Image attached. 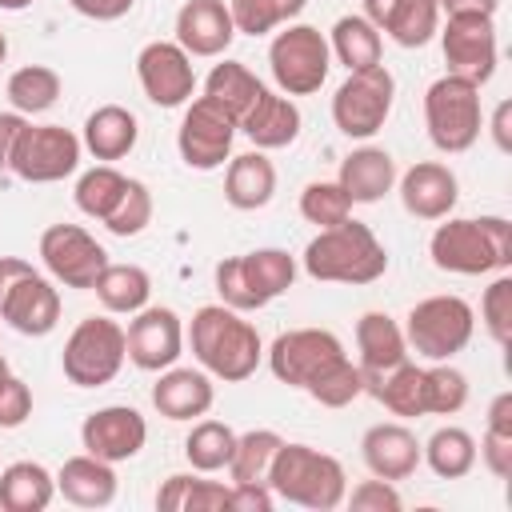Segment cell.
Instances as JSON below:
<instances>
[{
    "instance_id": "1",
    "label": "cell",
    "mask_w": 512,
    "mask_h": 512,
    "mask_svg": "<svg viewBox=\"0 0 512 512\" xmlns=\"http://www.w3.org/2000/svg\"><path fill=\"white\" fill-rule=\"evenodd\" d=\"M188 344L196 364L224 380V384H240L256 372L264 344L252 320H244V312L228 308V304H204L196 308L192 324H188Z\"/></svg>"
},
{
    "instance_id": "2",
    "label": "cell",
    "mask_w": 512,
    "mask_h": 512,
    "mask_svg": "<svg viewBox=\"0 0 512 512\" xmlns=\"http://www.w3.org/2000/svg\"><path fill=\"white\" fill-rule=\"evenodd\" d=\"M428 256L440 272L488 276L512 268V224L504 216H444L428 240Z\"/></svg>"
},
{
    "instance_id": "3",
    "label": "cell",
    "mask_w": 512,
    "mask_h": 512,
    "mask_svg": "<svg viewBox=\"0 0 512 512\" xmlns=\"http://www.w3.org/2000/svg\"><path fill=\"white\" fill-rule=\"evenodd\" d=\"M300 264L312 280L324 284H372L388 272V252L368 224L348 216L332 228H320L308 240Z\"/></svg>"
},
{
    "instance_id": "4",
    "label": "cell",
    "mask_w": 512,
    "mask_h": 512,
    "mask_svg": "<svg viewBox=\"0 0 512 512\" xmlns=\"http://www.w3.org/2000/svg\"><path fill=\"white\" fill-rule=\"evenodd\" d=\"M268 488L288 504L328 512V508L344 504L348 476H344V464L336 456H328L312 444H288L284 440L268 464Z\"/></svg>"
},
{
    "instance_id": "5",
    "label": "cell",
    "mask_w": 512,
    "mask_h": 512,
    "mask_svg": "<svg viewBox=\"0 0 512 512\" xmlns=\"http://www.w3.org/2000/svg\"><path fill=\"white\" fill-rule=\"evenodd\" d=\"M292 280H296V256H288L284 248H256L244 256H224L216 264L220 304L236 312H256L272 304L292 288Z\"/></svg>"
},
{
    "instance_id": "6",
    "label": "cell",
    "mask_w": 512,
    "mask_h": 512,
    "mask_svg": "<svg viewBox=\"0 0 512 512\" xmlns=\"http://www.w3.org/2000/svg\"><path fill=\"white\" fill-rule=\"evenodd\" d=\"M424 128H428V140L440 152H448V156L468 152L484 132L480 84H472L464 76H452V72L432 80L428 92H424Z\"/></svg>"
},
{
    "instance_id": "7",
    "label": "cell",
    "mask_w": 512,
    "mask_h": 512,
    "mask_svg": "<svg viewBox=\"0 0 512 512\" xmlns=\"http://www.w3.org/2000/svg\"><path fill=\"white\" fill-rule=\"evenodd\" d=\"M0 320L20 336H48L60 324V292L24 256H0Z\"/></svg>"
},
{
    "instance_id": "8",
    "label": "cell",
    "mask_w": 512,
    "mask_h": 512,
    "mask_svg": "<svg viewBox=\"0 0 512 512\" xmlns=\"http://www.w3.org/2000/svg\"><path fill=\"white\" fill-rule=\"evenodd\" d=\"M476 332V312L464 296H424L420 304L408 308V320H404V340L408 348L436 364V360H452L456 352L468 348Z\"/></svg>"
},
{
    "instance_id": "9",
    "label": "cell",
    "mask_w": 512,
    "mask_h": 512,
    "mask_svg": "<svg viewBox=\"0 0 512 512\" xmlns=\"http://www.w3.org/2000/svg\"><path fill=\"white\" fill-rule=\"evenodd\" d=\"M124 360H128L124 328L112 316H84L72 328V336L64 340V352H60L64 376L76 388H100V384L116 380Z\"/></svg>"
},
{
    "instance_id": "10",
    "label": "cell",
    "mask_w": 512,
    "mask_h": 512,
    "mask_svg": "<svg viewBox=\"0 0 512 512\" xmlns=\"http://www.w3.org/2000/svg\"><path fill=\"white\" fill-rule=\"evenodd\" d=\"M268 64L272 80L284 96H312L328 80L332 68V48L320 28L312 24H288L284 32L272 36L268 44Z\"/></svg>"
},
{
    "instance_id": "11",
    "label": "cell",
    "mask_w": 512,
    "mask_h": 512,
    "mask_svg": "<svg viewBox=\"0 0 512 512\" xmlns=\"http://www.w3.org/2000/svg\"><path fill=\"white\" fill-rule=\"evenodd\" d=\"M392 100H396V80L384 68V60L372 64V68L348 72V80L332 96V124L348 140H368L384 128V120L392 112Z\"/></svg>"
},
{
    "instance_id": "12",
    "label": "cell",
    "mask_w": 512,
    "mask_h": 512,
    "mask_svg": "<svg viewBox=\"0 0 512 512\" xmlns=\"http://www.w3.org/2000/svg\"><path fill=\"white\" fill-rule=\"evenodd\" d=\"M240 132V120L212 96H196L188 100L184 108V120L176 128V148H180V160L196 172H212L228 160L232 152V140Z\"/></svg>"
},
{
    "instance_id": "13",
    "label": "cell",
    "mask_w": 512,
    "mask_h": 512,
    "mask_svg": "<svg viewBox=\"0 0 512 512\" xmlns=\"http://www.w3.org/2000/svg\"><path fill=\"white\" fill-rule=\"evenodd\" d=\"M80 136L64 124H28L16 140L8 172H16L28 184H56L80 168Z\"/></svg>"
},
{
    "instance_id": "14",
    "label": "cell",
    "mask_w": 512,
    "mask_h": 512,
    "mask_svg": "<svg viewBox=\"0 0 512 512\" xmlns=\"http://www.w3.org/2000/svg\"><path fill=\"white\" fill-rule=\"evenodd\" d=\"M444 64L452 76H464L472 84H488L496 72V20L488 12H448L440 28Z\"/></svg>"
},
{
    "instance_id": "15",
    "label": "cell",
    "mask_w": 512,
    "mask_h": 512,
    "mask_svg": "<svg viewBox=\"0 0 512 512\" xmlns=\"http://www.w3.org/2000/svg\"><path fill=\"white\" fill-rule=\"evenodd\" d=\"M264 356H268V368L280 384L308 388L320 372H328L348 352H344L340 336L328 328H292V332H280Z\"/></svg>"
},
{
    "instance_id": "16",
    "label": "cell",
    "mask_w": 512,
    "mask_h": 512,
    "mask_svg": "<svg viewBox=\"0 0 512 512\" xmlns=\"http://www.w3.org/2000/svg\"><path fill=\"white\" fill-rule=\"evenodd\" d=\"M40 260H44L48 276L60 280L64 288H92L108 264V252H104V244H96V236L88 228L52 224L40 236Z\"/></svg>"
},
{
    "instance_id": "17",
    "label": "cell",
    "mask_w": 512,
    "mask_h": 512,
    "mask_svg": "<svg viewBox=\"0 0 512 512\" xmlns=\"http://www.w3.org/2000/svg\"><path fill=\"white\" fill-rule=\"evenodd\" d=\"M124 348L140 372H164L184 352V324L172 308L144 304L140 312H132L128 328H124Z\"/></svg>"
},
{
    "instance_id": "18",
    "label": "cell",
    "mask_w": 512,
    "mask_h": 512,
    "mask_svg": "<svg viewBox=\"0 0 512 512\" xmlns=\"http://www.w3.org/2000/svg\"><path fill=\"white\" fill-rule=\"evenodd\" d=\"M136 80L156 108H180L192 100L196 88L192 56L176 40H152L136 56Z\"/></svg>"
},
{
    "instance_id": "19",
    "label": "cell",
    "mask_w": 512,
    "mask_h": 512,
    "mask_svg": "<svg viewBox=\"0 0 512 512\" xmlns=\"http://www.w3.org/2000/svg\"><path fill=\"white\" fill-rule=\"evenodd\" d=\"M148 440V424L144 416L132 408V404H108V408H96L84 416L80 424V444L88 456L96 460H108V464H120V460H132L140 456Z\"/></svg>"
},
{
    "instance_id": "20",
    "label": "cell",
    "mask_w": 512,
    "mask_h": 512,
    "mask_svg": "<svg viewBox=\"0 0 512 512\" xmlns=\"http://www.w3.org/2000/svg\"><path fill=\"white\" fill-rule=\"evenodd\" d=\"M460 200L456 172L440 160H420L400 176V204L416 220H444Z\"/></svg>"
},
{
    "instance_id": "21",
    "label": "cell",
    "mask_w": 512,
    "mask_h": 512,
    "mask_svg": "<svg viewBox=\"0 0 512 512\" xmlns=\"http://www.w3.org/2000/svg\"><path fill=\"white\" fill-rule=\"evenodd\" d=\"M236 40L228 0H184L176 12V44L188 56H224Z\"/></svg>"
},
{
    "instance_id": "22",
    "label": "cell",
    "mask_w": 512,
    "mask_h": 512,
    "mask_svg": "<svg viewBox=\"0 0 512 512\" xmlns=\"http://www.w3.org/2000/svg\"><path fill=\"white\" fill-rule=\"evenodd\" d=\"M360 456L368 464L372 476L380 480H408L416 468H420V440L408 424L400 420H384V424H372L360 440Z\"/></svg>"
},
{
    "instance_id": "23",
    "label": "cell",
    "mask_w": 512,
    "mask_h": 512,
    "mask_svg": "<svg viewBox=\"0 0 512 512\" xmlns=\"http://www.w3.org/2000/svg\"><path fill=\"white\" fill-rule=\"evenodd\" d=\"M216 388L204 368H164L160 380L152 384V408L164 420H196L212 408Z\"/></svg>"
},
{
    "instance_id": "24",
    "label": "cell",
    "mask_w": 512,
    "mask_h": 512,
    "mask_svg": "<svg viewBox=\"0 0 512 512\" xmlns=\"http://www.w3.org/2000/svg\"><path fill=\"white\" fill-rule=\"evenodd\" d=\"M300 108H296V100L292 96H284V92H272V88H264L256 100H252V108L240 116V132L260 148V152H268V148H288L296 136H300Z\"/></svg>"
},
{
    "instance_id": "25",
    "label": "cell",
    "mask_w": 512,
    "mask_h": 512,
    "mask_svg": "<svg viewBox=\"0 0 512 512\" xmlns=\"http://www.w3.org/2000/svg\"><path fill=\"white\" fill-rule=\"evenodd\" d=\"M336 184L344 188V196H348L352 204H376V200H384V196L392 192V184H396V160H392V152L364 144V148H356V152H348V156L340 160Z\"/></svg>"
},
{
    "instance_id": "26",
    "label": "cell",
    "mask_w": 512,
    "mask_h": 512,
    "mask_svg": "<svg viewBox=\"0 0 512 512\" xmlns=\"http://www.w3.org/2000/svg\"><path fill=\"white\" fill-rule=\"evenodd\" d=\"M356 352H360V372H364V384L376 380L380 372L396 368L408 360V340H404V328L388 316V312H364L356 320Z\"/></svg>"
},
{
    "instance_id": "27",
    "label": "cell",
    "mask_w": 512,
    "mask_h": 512,
    "mask_svg": "<svg viewBox=\"0 0 512 512\" xmlns=\"http://www.w3.org/2000/svg\"><path fill=\"white\" fill-rule=\"evenodd\" d=\"M140 140V120L124 108V104H100L96 112H88L84 120V136L80 144L100 160V164H116L124 160Z\"/></svg>"
},
{
    "instance_id": "28",
    "label": "cell",
    "mask_w": 512,
    "mask_h": 512,
    "mask_svg": "<svg viewBox=\"0 0 512 512\" xmlns=\"http://www.w3.org/2000/svg\"><path fill=\"white\" fill-rule=\"evenodd\" d=\"M56 492L76 508H104L116 500V472L108 460H96L88 452L68 456L56 472Z\"/></svg>"
},
{
    "instance_id": "29",
    "label": "cell",
    "mask_w": 512,
    "mask_h": 512,
    "mask_svg": "<svg viewBox=\"0 0 512 512\" xmlns=\"http://www.w3.org/2000/svg\"><path fill=\"white\" fill-rule=\"evenodd\" d=\"M276 192V164L256 148V152H240L228 160L224 172V200L236 212H256L272 200Z\"/></svg>"
},
{
    "instance_id": "30",
    "label": "cell",
    "mask_w": 512,
    "mask_h": 512,
    "mask_svg": "<svg viewBox=\"0 0 512 512\" xmlns=\"http://www.w3.org/2000/svg\"><path fill=\"white\" fill-rule=\"evenodd\" d=\"M56 496V476L36 460H16L0 472V508L4 512H44Z\"/></svg>"
},
{
    "instance_id": "31",
    "label": "cell",
    "mask_w": 512,
    "mask_h": 512,
    "mask_svg": "<svg viewBox=\"0 0 512 512\" xmlns=\"http://www.w3.org/2000/svg\"><path fill=\"white\" fill-rule=\"evenodd\" d=\"M332 56L348 68V72H360V68H372L384 60V36L380 28L364 16V12H352V16H340L332 24V40H328Z\"/></svg>"
},
{
    "instance_id": "32",
    "label": "cell",
    "mask_w": 512,
    "mask_h": 512,
    "mask_svg": "<svg viewBox=\"0 0 512 512\" xmlns=\"http://www.w3.org/2000/svg\"><path fill=\"white\" fill-rule=\"evenodd\" d=\"M92 292H96V300L104 304V312H112V316H132V312H140L144 304H148V296H152V276L140 268V264H104V272L96 276V284H92Z\"/></svg>"
},
{
    "instance_id": "33",
    "label": "cell",
    "mask_w": 512,
    "mask_h": 512,
    "mask_svg": "<svg viewBox=\"0 0 512 512\" xmlns=\"http://www.w3.org/2000/svg\"><path fill=\"white\" fill-rule=\"evenodd\" d=\"M420 464H428L440 480H460L476 468V436L460 424H444L420 444Z\"/></svg>"
},
{
    "instance_id": "34",
    "label": "cell",
    "mask_w": 512,
    "mask_h": 512,
    "mask_svg": "<svg viewBox=\"0 0 512 512\" xmlns=\"http://www.w3.org/2000/svg\"><path fill=\"white\" fill-rule=\"evenodd\" d=\"M364 392H372L392 416L400 420H412V416H424V368L404 360L388 372H380L376 380L364 384Z\"/></svg>"
},
{
    "instance_id": "35",
    "label": "cell",
    "mask_w": 512,
    "mask_h": 512,
    "mask_svg": "<svg viewBox=\"0 0 512 512\" xmlns=\"http://www.w3.org/2000/svg\"><path fill=\"white\" fill-rule=\"evenodd\" d=\"M160 512H224L228 508V488L192 472H176L160 484L156 492Z\"/></svg>"
},
{
    "instance_id": "36",
    "label": "cell",
    "mask_w": 512,
    "mask_h": 512,
    "mask_svg": "<svg viewBox=\"0 0 512 512\" xmlns=\"http://www.w3.org/2000/svg\"><path fill=\"white\" fill-rule=\"evenodd\" d=\"M128 184H132V176H124V172H116L112 164H96V168H88V172H80V180H76V208L84 212V216H92V220H108L116 208H120V200H124V192H128Z\"/></svg>"
},
{
    "instance_id": "37",
    "label": "cell",
    "mask_w": 512,
    "mask_h": 512,
    "mask_svg": "<svg viewBox=\"0 0 512 512\" xmlns=\"http://www.w3.org/2000/svg\"><path fill=\"white\" fill-rule=\"evenodd\" d=\"M392 44L400 48H424L440 32V4L436 0H396L388 20L380 24Z\"/></svg>"
},
{
    "instance_id": "38",
    "label": "cell",
    "mask_w": 512,
    "mask_h": 512,
    "mask_svg": "<svg viewBox=\"0 0 512 512\" xmlns=\"http://www.w3.org/2000/svg\"><path fill=\"white\" fill-rule=\"evenodd\" d=\"M8 100L16 112L24 116H36V112H48L56 100H60V72L48 68V64H24L8 76Z\"/></svg>"
},
{
    "instance_id": "39",
    "label": "cell",
    "mask_w": 512,
    "mask_h": 512,
    "mask_svg": "<svg viewBox=\"0 0 512 512\" xmlns=\"http://www.w3.org/2000/svg\"><path fill=\"white\" fill-rule=\"evenodd\" d=\"M260 92H264L260 76H252L240 60H220V64L208 72V80H204V96L220 100L236 120L252 108V100H256Z\"/></svg>"
},
{
    "instance_id": "40",
    "label": "cell",
    "mask_w": 512,
    "mask_h": 512,
    "mask_svg": "<svg viewBox=\"0 0 512 512\" xmlns=\"http://www.w3.org/2000/svg\"><path fill=\"white\" fill-rule=\"evenodd\" d=\"M236 448V432L224 420H196L192 432L184 436V456L196 472H220L228 468Z\"/></svg>"
},
{
    "instance_id": "41",
    "label": "cell",
    "mask_w": 512,
    "mask_h": 512,
    "mask_svg": "<svg viewBox=\"0 0 512 512\" xmlns=\"http://www.w3.org/2000/svg\"><path fill=\"white\" fill-rule=\"evenodd\" d=\"M280 444H284V436L272 432V428H252V432L236 436V448H232V460H228L232 484H248V480L268 484V464H272Z\"/></svg>"
},
{
    "instance_id": "42",
    "label": "cell",
    "mask_w": 512,
    "mask_h": 512,
    "mask_svg": "<svg viewBox=\"0 0 512 512\" xmlns=\"http://www.w3.org/2000/svg\"><path fill=\"white\" fill-rule=\"evenodd\" d=\"M468 404V376L448 360L424 368V416H456Z\"/></svg>"
},
{
    "instance_id": "43",
    "label": "cell",
    "mask_w": 512,
    "mask_h": 512,
    "mask_svg": "<svg viewBox=\"0 0 512 512\" xmlns=\"http://www.w3.org/2000/svg\"><path fill=\"white\" fill-rule=\"evenodd\" d=\"M308 0H228L232 24L244 36H268L280 24H292Z\"/></svg>"
},
{
    "instance_id": "44",
    "label": "cell",
    "mask_w": 512,
    "mask_h": 512,
    "mask_svg": "<svg viewBox=\"0 0 512 512\" xmlns=\"http://www.w3.org/2000/svg\"><path fill=\"white\" fill-rule=\"evenodd\" d=\"M304 392H308L316 404H324V408H344V404H352L356 396H364V372H360V364H352V360L344 356V360H336L328 372H320Z\"/></svg>"
},
{
    "instance_id": "45",
    "label": "cell",
    "mask_w": 512,
    "mask_h": 512,
    "mask_svg": "<svg viewBox=\"0 0 512 512\" xmlns=\"http://www.w3.org/2000/svg\"><path fill=\"white\" fill-rule=\"evenodd\" d=\"M300 216L316 228H332L352 216V200L344 196V188L336 180H312L300 192Z\"/></svg>"
},
{
    "instance_id": "46",
    "label": "cell",
    "mask_w": 512,
    "mask_h": 512,
    "mask_svg": "<svg viewBox=\"0 0 512 512\" xmlns=\"http://www.w3.org/2000/svg\"><path fill=\"white\" fill-rule=\"evenodd\" d=\"M480 320H484L488 336L500 348H508V340H512V276L508 272H500L484 288V296H480Z\"/></svg>"
},
{
    "instance_id": "47",
    "label": "cell",
    "mask_w": 512,
    "mask_h": 512,
    "mask_svg": "<svg viewBox=\"0 0 512 512\" xmlns=\"http://www.w3.org/2000/svg\"><path fill=\"white\" fill-rule=\"evenodd\" d=\"M148 224H152V192H148L144 180H132L128 192H124V200H120V208L104 220V228L112 236H124L128 240V236H140Z\"/></svg>"
},
{
    "instance_id": "48",
    "label": "cell",
    "mask_w": 512,
    "mask_h": 512,
    "mask_svg": "<svg viewBox=\"0 0 512 512\" xmlns=\"http://www.w3.org/2000/svg\"><path fill=\"white\" fill-rule=\"evenodd\" d=\"M344 500L352 504V512H400L404 508L396 484L380 480V476L376 480H360L352 492H344Z\"/></svg>"
},
{
    "instance_id": "49",
    "label": "cell",
    "mask_w": 512,
    "mask_h": 512,
    "mask_svg": "<svg viewBox=\"0 0 512 512\" xmlns=\"http://www.w3.org/2000/svg\"><path fill=\"white\" fill-rule=\"evenodd\" d=\"M32 416V392L20 376H0V428H20Z\"/></svg>"
},
{
    "instance_id": "50",
    "label": "cell",
    "mask_w": 512,
    "mask_h": 512,
    "mask_svg": "<svg viewBox=\"0 0 512 512\" xmlns=\"http://www.w3.org/2000/svg\"><path fill=\"white\" fill-rule=\"evenodd\" d=\"M476 460H484V468H488L496 480H508V476H512V432L484 428V436H480V444H476Z\"/></svg>"
},
{
    "instance_id": "51",
    "label": "cell",
    "mask_w": 512,
    "mask_h": 512,
    "mask_svg": "<svg viewBox=\"0 0 512 512\" xmlns=\"http://www.w3.org/2000/svg\"><path fill=\"white\" fill-rule=\"evenodd\" d=\"M276 492L264 480H248V484H228V508L232 512H272Z\"/></svg>"
},
{
    "instance_id": "52",
    "label": "cell",
    "mask_w": 512,
    "mask_h": 512,
    "mask_svg": "<svg viewBox=\"0 0 512 512\" xmlns=\"http://www.w3.org/2000/svg\"><path fill=\"white\" fill-rule=\"evenodd\" d=\"M28 128V116L24 112H0V168H8L12 164V152H16V140H20V132Z\"/></svg>"
},
{
    "instance_id": "53",
    "label": "cell",
    "mask_w": 512,
    "mask_h": 512,
    "mask_svg": "<svg viewBox=\"0 0 512 512\" xmlns=\"http://www.w3.org/2000/svg\"><path fill=\"white\" fill-rule=\"evenodd\" d=\"M80 16H88V20H120V16H128L132 12V4L136 0H68Z\"/></svg>"
},
{
    "instance_id": "54",
    "label": "cell",
    "mask_w": 512,
    "mask_h": 512,
    "mask_svg": "<svg viewBox=\"0 0 512 512\" xmlns=\"http://www.w3.org/2000/svg\"><path fill=\"white\" fill-rule=\"evenodd\" d=\"M508 112H512V104H508V100H500V104H496V112H492V136H496V148H500V152H508V148H512V136H508Z\"/></svg>"
},
{
    "instance_id": "55",
    "label": "cell",
    "mask_w": 512,
    "mask_h": 512,
    "mask_svg": "<svg viewBox=\"0 0 512 512\" xmlns=\"http://www.w3.org/2000/svg\"><path fill=\"white\" fill-rule=\"evenodd\" d=\"M440 4V12H488V16H496V8H500V0H436Z\"/></svg>"
},
{
    "instance_id": "56",
    "label": "cell",
    "mask_w": 512,
    "mask_h": 512,
    "mask_svg": "<svg viewBox=\"0 0 512 512\" xmlns=\"http://www.w3.org/2000/svg\"><path fill=\"white\" fill-rule=\"evenodd\" d=\"M392 4H396V0H364V16H368V20H372V24L380 28V24L388 20V12H392Z\"/></svg>"
},
{
    "instance_id": "57",
    "label": "cell",
    "mask_w": 512,
    "mask_h": 512,
    "mask_svg": "<svg viewBox=\"0 0 512 512\" xmlns=\"http://www.w3.org/2000/svg\"><path fill=\"white\" fill-rule=\"evenodd\" d=\"M28 4H32V0H0V8H4V12H24Z\"/></svg>"
},
{
    "instance_id": "58",
    "label": "cell",
    "mask_w": 512,
    "mask_h": 512,
    "mask_svg": "<svg viewBox=\"0 0 512 512\" xmlns=\"http://www.w3.org/2000/svg\"><path fill=\"white\" fill-rule=\"evenodd\" d=\"M4 56H8V40H4V32H0V64H4Z\"/></svg>"
},
{
    "instance_id": "59",
    "label": "cell",
    "mask_w": 512,
    "mask_h": 512,
    "mask_svg": "<svg viewBox=\"0 0 512 512\" xmlns=\"http://www.w3.org/2000/svg\"><path fill=\"white\" fill-rule=\"evenodd\" d=\"M0 376H8V360H4V352H0Z\"/></svg>"
}]
</instances>
